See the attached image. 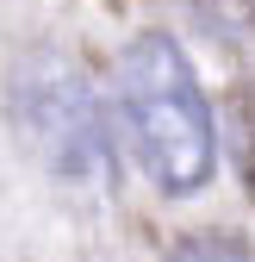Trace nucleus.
Wrapping results in <instances>:
<instances>
[{
    "mask_svg": "<svg viewBox=\"0 0 255 262\" xmlns=\"http://www.w3.org/2000/svg\"><path fill=\"white\" fill-rule=\"evenodd\" d=\"M112 125L137 169L168 193L187 200L218 175V125L212 100L193 75L187 50L168 31H143L112 62Z\"/></svg>",
    "mask_w": 255,
    "mask_h": 262,
    "instance_id": "nucleus-1",
    "label": "nucleus"
},
{
    "mask_svg": "<svg viewBox=\"0 0 255 262\" xmlns=\"http://www.w3.org/2000/svg\"><path fill=\"white\" fill-rule=\"evenodd\" d=\"M162 262H255V250L231 231H193V237H181Z\"/></svg>",
    "mask_w": 255,
    "mask_h": 262,
    "instance_id": "nucleus-2",
    "label": "nucleus"
}]
</instances>
